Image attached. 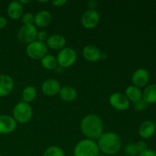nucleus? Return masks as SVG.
I'll list each match as a JSON object with an SVG mask.
<instances>
[{
    "label": "nucleus",
    "instance_id": "nucleus-1",
    "mask_svg": "<svg viewBox=\"0 0 156 156\" xmlns=\"http://www.w3.org/2000/svg\"><path fill=\"white\" fill-rule=\"evenodd\" d=\"M104 122L97 114L85 115L80 122V129L86 139L98 140L104 133Z\"/></svg>",
    "mask_w": 156,
    "mask_h": 156
},
{
    "label": "nucleus",
    "instance_id": "nucleus-2",
    "mask_svg": "<svg viewBox=\"0 0 156 156\" xmlns=\"http://www.w3.org/2000/svg\"><path fill=\"white\" fill-rule=\"evenodd\" d=\"M100 152L105 155H113L120 150L122 141L118 134L114 132H105L97 142Z\"/></svg>",
    "mask_w": 156,
    "mask_h": 156
},
{
    "label": "nucleus",
    "instance_id": "nucleus-3",
    "mask_svg": "<svg viewBox=\"0 0 156 156\" xmlns=\"http://www.w3.org/2000/svg\"><path fill=\"white\" fill-rule=\"evenodd\" d=\"M98 146L94 140L84 139L74 148V156H99Z\"/></svg>",
    "mask_w": 156,
    "mask_h": 156
},
{
    "label": "nucleus",
    "instance_id": "nucleus-4",
    "mask_svg": "<svg viewBox=\"0 0 156 156\" xmlns=\"http://www.w3.org/2000/svg\"><path fill=\"white\" fill-rule=\"evenodd\" d=\"M12 114H13V118L17 123L25 124L28 123L31 119L33 111L30 104L20 101L14 107Z\"/></svg>",
    "mask_w": 156,
    "mask_h": 156
},
{
    "label": "nucleus",
    "instance_id": "nucleus-5",
    "mask_svg": "<svg viewBox=\"0 0 156 156\" xmlns=\"http://www.w3.org/2000/svg\"><path fill=\"white\" fill-rule=\"evenodd\" d=\"M77 54L76 50L72 47H64L59 50L56 56L58 65L61 68H69L76 62Z\"/></svg>",
    "mask_w": 156,
    "mask_h": 156
},
{
    "label": "nucleus",
    "instance_id": "nucleus-6",
    "mask_svg": "<svg viewBox=\"0 0 156 156\" xmlns=\"http://www.w3.org/2000/svg\"><path fill=\"white\" fill-rule=\"evenodd\" d=\"M47 47L46 43L35 41L27 44L26 47V53L27 56L33 59H41L47 54Z\"/></svg>",
    "mask_w": 156,
    "mask_h": 156
},
{
    "label": "nucleus",
    "instance_id": "nucleus-7",
    "mask_svg": "<svg viewBox=\"0 0 156 156\" xmlns=\"http://www.w3.org/2000/svg\"><path fill=\"white\" fill-rule=\"evenodd\" d=\"M37 29L34 24L22 25L18 30L17 37L18 41L24 44H29L37 40Z\"/></svg>",
    "mask_w": 156,
    "mask_h": 156
},
{
    "label": "nucleus",
    "instance_id": "nucleus-8",
    "mask_svg": "<svg viewBox=\"0 0 156 156\" xmlns=\"http://www.w3.org/2000/svg\"><path fill=\"white\" fill-rule=\"evenodd\" d=\"M129 101L125 94L115 92L109 97V103L112 108L120 111H126L129 108Z\"/></svg>",
    "mask_w": 156,
    "mask_h": 156
},
{
    "label": "nucleus",
    "instance_id": "nucleus-9",
    "mask_svg": "<svg viewBox=\"0 0 156 156\" xmlns=\"http://www.w3.org/2000/svg\"><path fill=\"white\" fill-rule=\"evenodd\" d=\"M100 21V15L97 10L88 9L81 18L82 25L86 29H92L98 25Z\"/></svg>",
    "mask_w": 156,
    "mask_h": 156
},
{
    "label": "nucleus",
    "instance_id": "nucleus-10",
    "mask_svg": "<svg viewBox=\"0 0 156 156\" xmlns=\"http://www.w3.org/2000/svg\"><path fill=\"white\" fill-rule=\"evenodd\" d=\"M17 126V122L12 116L0 115V133L9 134L13 132Z\"/></svg>",
    "mask_w": 156,
    "mask_h": 156
},
{
    "label": "nucleus",
    "instance_id": "nucleus-11",
    "mask_svg": "<svg viewBox=\"0 0 156 156\" xmlns=\"http://www.w3.org/2000/svg\"><path fill=\"white\" fill-rule=\"evenodd\" d=\"M149 81V73L143 68L136 70L132 76V82L134 86L140 88L146 86Z\"/></svg>",
    "mask_w": 156,
    "mask_h": 156
},
{
    "label": "nucleus",
    "instance_id": "nucleus-12",
    "mask_svg": "<svg viewBox=\"0 0 156 156\" xmlns=\"http://www.w3.org/2000/svg\"><path fill=\"white\" fill-rule=\"evenodd\" d=\"M60 89V83L55 79H46L41 85L43 93L47 96H54L59 94Z\"/></svg>",
    "mask_w": 156,
    "mask_h": 156
},
{
    "label": "nucleus",
    "instance_id": "nucleus-13",
    "mask_svg": "<svg viewBox=\"0 0 156 156\" xmlns=\"http://www.w3.org/2000/svg\"><path fill=\"white\" fill-rule=\"evenodd\" d=\"M101 52L96 46L87 45L82 49V56L88 62H98L101 58Z\"/></svg>",
    "mask_w": 156,
    "mask_h": 156
},
{
    "label": "nucleus",
    "instance_id": "nucleus-14",
    "mask_svg": "<svg viewBox=\"0 0 156 156\" xmlns=\"http://www.w3.org/2000/svg\"><path fill=\"white\" fill-rule=\"evenodd\" d=\"M66 44V40L65 37L61 34H53L49 36L48 39L46 41L48 48L55 50H60L65 47Z\"/></svg>",
    "mask_w": 156,
    "mask_h": 156
},
{
    "label": "nucleus",
    "instance_id": "nucleus-15",
    "mask_svg": "<svg viewBox=\"0 0 156 156\" xmlns=\"http://www.w3.org/2000/svg\"><path fill=\"white\" fill-rule=\"evenodd\" d=\"M14 88V81L8 75H0V97H5L12 92Z\"/></svg>",
    "mask_w": 156,
    "mask_h": 156
},
{
    "label": "nucleus",
    "instance_id": "nucleus-16",
    "mask_svg": "<svg viewBox=\"0 0 156 156\" xmlns=\"http://www.w3.org/2000/svg\"><path fill=\"white\" fill-rule=\"evenodd\" d=\"M23 5L19 1H12L9 4L7 9L8 15L12 20H18L23 15Z\"/></svg>",
    "mask_w": 156,
    "mask_h": 156
},
{
    "label": "nucleus",
    "instance_id": "nucleus-17",
    "mask_svg": "<svg viewBox=\"0 0 156 156\" xmlns=\"http://www.w3.org/2000/svg\"><path fill=\"white\" fill-rule=\"evenodd\" d=\"M52 21V15L47 10L39 11L34 15V25L39 27H47Z\"/></svg>",
    "mask_w": 156,
    "mask_h": 156
},
{
    "label": "nucleus",
    "instance_id": "nucleus-18",
    "mask_svg": "<svg viewBox=\"0 0 156 156\" xmlns=\"http://www.w3.org/2000/svg\"><path fill=\"white\" fill-rule=\"evenodd\" d=\"M138 132L143 139L151 138L155 132V124L151 120H146L140 124Z\"/></svg>",
    "mask_w": 156,
    "mask_h": 156
},
{
    "label": "nucleus",
    "instance_id": "nucleus-19",
    "mask_svg": "<svg viewBox=\"0 0 156 156\" xmlns=\"http://www.w3.org/2000/svg\"><path fill=\"white\" fill-rule=\"evenodd\" d=\"M59 97L62 100L66 102L73 101L77 98V91L74 88L69 85L61 87V89L59 92Z\"/></svg>",
    "mask_w": 156,
    "mask_h": 156
},
{
    "label": "nucleus",
    "instance_id": "nucleus-20",
    "mask_svg": "<svg viewBox=\"0 0 156 156\" xmlns=\"http://www.w3.org/2000/svg\"><path fill=\"white\" fill-rule=\"evenodd\" d=\"M143 100L147 105L156 103V83L151 84L145 88L143 92Z\"/></svg>",
    "mask_w": 156,
    "mask_h": 156
},
{
    "label": "nucleus",
    "instance_id": "nucleus-21",
    "mask_svg": "<svg viewBox=\"0 0 156 156\" xmlns=\"http://www.w3.org/2000/svg\"><path fill=\"white\" fill-rule=\"evenodd\" d=\"M125 95L128 98L129 101L133 103L139 101L143 99V92L141 91L140 88L134 86V85H129L127 87L125 91Z\"/></svg>",
    "mask_w": 156,
    "mask_h": 156
},
{
    "label": "nucleus",
    "instance_id": "nucleus-22",
    "mask_svg": "<svg viewBox=\"0 0 156 156\" xmlns=\"http://www.w3.org/2000/svg\"><path fill=\"white\" fill-rule=\"evenodd\" d=\"M37 89L35 88V87L32 86V85H28V86L25 87L21 93L22 101L28 104L30 102H32L37 98Z\"/></svg>",
    "mask_w": 156,
    "mask_h": 156
},
{
    "label": "nucleus",
    "instance_id": "nucleus-23",
    "mask_svg": "<svg viewBox=\"0 0 156 156\" xmlns=\"http://www.w3.org/2000/svg\"><path fill=\"white\" fill-rule=\"evenodd\" d=\"M41 63L45 69L53 70L57 68V60L56 57L50 54H47L41 59Z\"/></svg>",
    "mask_w": 156,
    "mask_h": 156
},
{
    "label": "nucleus",
    "instance_id": "nucleus-24",
    "mask_svg": "<svg viewBox=\"0 0 156 156\" xmlns=\"http://www.w3.org/2000/svg\"><path fill=\"white\" fill-rule=\"evenodd\" d=\"M44 156H65V152L59 146H52L44 151Z\"/></svg>",
    "mask_w": 156,
    "mask_h": 156
},
{
    "label": "nucleus",
    "instance_id": "nucleus-25",
    "mask_svg": "<svg viewBox=\"0 0 156 156\" xmlns=\"http://www.w3.org/2000/svg\"><path fill=\"white\" fill-rule=\"evenodd\" d=\"M124 152L128 156H136L140 154L135 143H129L126 145L124 147Z\"/></svg>",
    "mask_w": 156,
    "mask_h": 156
},
{
    "label": "nucleus",
    "instance_id": "nucleus-26",
    "mask_svg": "<svg viewBox=\"0 0 156 156\" xmlns=\"http://www.w3.org/2000/svg\"><path fill=\"white\" fill-rule=\"evenodd\" d=\"M21 18L24 25H32V24H34V15L32 13H30V12L24 13Z\"/></svg>",
    "mask_w": 156,
    "mask_h": 156
},
{
    "label": "nucleus",
    "instance_id": "nucleus-27",
    "mask_svg": "<svg viewBox=\"0 0 156 156\" xmlns=\"http://www.w3.org/2000/svg\"><path fill=\"white\" fill-rule=\"evenodd\" d=\"M147 104L142 99V100L134 103V108H135L136 111H143L146 110V108H147Z\"/></svg>",
    "mask_w": 156,
    "mask_h": 156
},
{
    "label": "nucleus",
    "instance_id": "nucleus-28",
    "mask_svg": "<svg viewBox=\"0 0 156 156\" xmlns=\"http://www.w3.org/2000/svg\"><path fill=\"white\" fill-rule=\"evenodd\" d=\"M49 36L48 34L45 30H40L37 31V41H41V42L46 43L47 40L48 39Z\"/></svg>",
    "mask_w": 156,
    "mask_h": 156
},
{
    "label": "nucleus",
    "instance_id": "nucleus-29",
    "mask_svg": "<svg viewBox=\"0 0 156 156\" xmlns=\"http://www.w3.org/2000/svg\"><path fill=\"white\" fill-rule=\"evenodd\" d=\"M136 146V149L138 150L139 153H141V152H144L146 149H148V146L146 144V143H145L144 141H139L136 143H135Z\"/></svg>",
    "mask_w": 156,
    "mask_h": 156
},
{
    "label": "nucleus",
    "instance_id": "nucleus-30",
    "mask_svg": "<svg viewBox=\"0 0 156 156\" xmlns=\"http://www.w3.org/2000/svg\"><path fill=\"white\" fill-rule=\"evenodd\" d=\"M139 156H156V151L148 149L144 152L139 154Z\"/></svg>",
    "mask_w": 156,
    "mask_h": 156
},
{
    "label": "nucleus",
    "instance_id": "nucleus-31",
    "mask_svg": "<svg viewBox=\"0 0 156 156\" xmlns=\"http://www.w3.org/2000/svg\"><path fill=\"white\" fill-rule=\"evenodd\" d=\"M52 4L56 7H62L64 5L66 4V0H56V1H52Z\"/></svg>",
    "mask_w": 156,
    "mask_h": 156
},
{
    "label": "nucleus",
    "instance_id": "nucleus-32",
    "mask_svg": "<svg viewBox=\"0 0 156 156\" xmlns=\"http://www.w3.org/2000/svg\"><path fill=\"white\" fill-rule=\"evenodd\" d=\"M98 5V2L94 0H91V1H89L88 2V6L89 9H91V10H95V8H97Z\"/></svg>",
    "mask_w": 156,
    "mask_h": 156
},
{
    "label": "nucleus",
    "instance_id": "nucleus-33",
    "mask_svg": "<svg viewBox=\"0 0 156 156\" xmlns=\"http://www.w3.org/2000/svg\"><path fill=\"white\" fill-rule=\"evenodd\" d=\"M7 24V20L5 17L0 15V29L4 28Z\"/></svg>",
    "mask_w": 156,
    "mask_h": 156
},
{
    "label": "nucleus",
    "instance_id": "nucleus-34",
    "mask_svg": "<svg viewBox=\"0 0 156 156\" xmlns=\"http://www.w3.org/2000/svg\"><path fill=\"white\" fill-rule=\"evenodd\" d=\"M19 2L23 5H24V4H27V3H30V1H29V0H27V1H25V0H21V1H19Z\"/></svg>",
    "mask_w": 156,
    "mask_h": 156
},
{
    "label": "nucleus",
    "instance_id": "nucleus-35",
    "mask_svg": "<svg viewBox=\"0 0 156 156\" xmlns=\"http://www.w3.org/2000/svg\"><path fill=\"white\" fill-rule=\"evenodd\" d=\"M0 156H2V155H1V154H0Z\"/></svg>",
    "mask_w": 156,
    "mask_h": 156
},
{
    "label": "nucleus",
    "instance_id": "nucleus-36",
    "mask_svg": "<svg viewBox=\"0 0 156 156\" xmlns=\"http://www.w3.org/2000/svg\"><path fill=\"white\" fill-rule=\"evenodd\" d=\"M103 156H105V155H103Z\"/></svg>",
    "mask_w": 156,
    "mask_h": 156
}]
</instances>
